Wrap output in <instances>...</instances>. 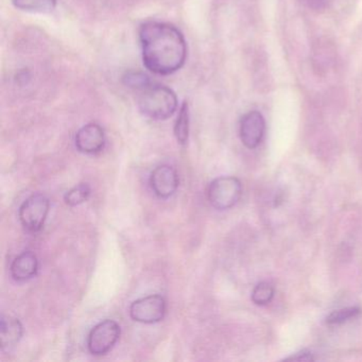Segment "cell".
Here are the masks:
<instances>
[{"label": "cell", "instance_id": "1", "mask_svg": "<svg viewBox=\"0 0 362 362\" xmlns=\"http://www.w3.org/2000/svg\"><path fill=\"white\" fill-rule=\"evenodd\" d=\"M144 65L156 75L180 71L187 58V44L181 31L167 23L147 22L139 28Z\"/></svg>", "mask_w": 362, "mask_h": 362}, {"label": "cell", "instance_id": "2", "mask_svg": "<svg viewBox=\"0 0 362 362\" xmlns=\"http://www.w3.org/2000/svg\"><path fill=\"white\" fill-rule=\"evenodd\" d=\"M177 105L175 93L160 84H150L145 90H141L139 97V111L150 119H168L177 111Z\"/></svg>", "mask_w": 362, "mask_h": 362}, {"label": "cell", "instance_id": "3", "mask_svg": "<svg viewBox=\"0 0 362 362\" xmlns=\"http://www.w3.org/2000/svg\"><path fill=\"white\" fill-rule=\"evenodd\" d=\"M243 186L240 181L234 177H220L214 180L209 187V203L218 211L232 209L240 200Z\"/></svg>", "mask_w": 362, "mask_h": 362}, {"label": "cell", "instance_id": "4", "mask_svg": "<svg viewBox=\"0 0 362 362\" xmlns=\"http://www.w3.org/2000/svg\"><path fill=\"white\" fill-rule=\"evenodd\" d=\"M50 202L47 197L42 194L29 197L20 209V220L23 226L31 233H37L47 219Z\"/></svg>", "mask_w": 362, "mask_h": 362}, {"label": "cell", "instance_id": "5", "mask_svg": "<svg viewBox=\"0 0 362 362\" xmlns=\"http://www.w3.org/2000/svg\"><path fill=\"white\" fill-rule=\"evenodd\" d=\"M120 337V326L114 320H105L94 326L88 338V347L90 354L103 356L109 353Z\"/></svg>", "mask_w": 362, "mask_h": 362}, {"label": "cell", "instance_id": "6", "mask_svg": "<svg viewBox=\"0 0 362 362\" xmlns=\"http://www.w3.org/2000/svg\"><path fill=\"white\" fill-rule=\"evenodd\" d=\"M166 313V300L162 296L152 294L139 298L130 306V315L139 323L153 324L162 321Z\"/></svg>", "mask_w": 362, "mask_h": 362}, {"label": "cell", "instance_id": "7", "mask_svg": "<svg viewBox=\"0 0 362 362\" xmlns=\"http://www.w3.org/2000/svg\"><path fill=\"white\" fill-rule=\"evenodd\" d=\"M266 122L264 116L257 111H251L241 118L239 135L245 147L254 149L264 139Z\"/></svg>", "mask_w": 362, "mask_h": 362}, {"label": "cell", "instance_id": "8", "mask_svg": "<svg viewBox=\"0 0 362 362\" xmlns=\"http://www.w3.org/2000/svg\"><path fill=\"white\" fill-rule=\"evenodd\" d=\"M150 186L158 198H170L179 187V175L173 167L160 165L152 171Z\"/></svg>", "mask_w": 362, "mask_h": 362}, {"label": "cell", "instance_id": "9", "mask_svg": "<svg viewBox=\"0 0 362 362\" xmlns=\"http://www.w3.org/2000/svg\"><path fill=\"white\" fill-rule=\"evenodd\" d=\"M76 148L84 154H96L103 151L105 145L103 129L97 124H88L82 127L76 134Z\"/></svg>", "mask_w": 362, "mask_h": 362}, {"label": "cell", "instance_id": "10", "mask_svg": "<svg viewBox=\"0 0 362 362\" xmlns=\"http://www.w3.org/2000/svg\"><path fill=\"white\" fill-rule=\"evenodd\" d=\"M39 260L33 252H23L11 264V275L16 281H26L37 275Z\"/></svg>", "mask_w": 362, "mask_h": 362}, {"label": "cell", "instance_id": "11", "mask_svg": "<svg viewBox=\"0 0 362 362\" xmlns=\"http://www.w3.org/2000/svg\"><path fill=\"white\" fill-rule=\"evenodd\" d=\"M23 336V325L12 315H1L0 321V340L1 351H7L13 349Z\"/></svg>", "mask_w": 362, "mask_h": 362}, {"label": "cell", "instance_id": "12", "mask_svg": "<svg viewBox=\"0 0 362 362\" xmlns=\"http://www.w3.org/2000/svg\"><path fill=\"white\" fill-rule=\"evenodd\" d=\"M18 10L31 13H52L57 7V0H13Z\"/></svg>", "mask_w": 362, "mask_h": 362}, {"label": "cell", "instance_id": "13", "mask_svg": "<svg viewBox=\"0 0 362 362\" xmlns=\"http://www.w3.org/2000/svg\"><path fill=\"white\" fill-rule=\"evenodd\" d=\"M175 135L181 145H186L189 136V109L187 103H184L180 109L179 116L175 124Z\"/></svg>", "mask_w": 362, "mask_h": 362}, {"label": "cell", "instance_id": "14", "mask_svg": "<svg viewBox=\"0 0 362 362\" xmlns=\"http://www.w3.org/2000/svg\"><path fill=\"white\" fill-rule=\"evenodd\" d=\"M90 187L88 184L81 183L71 188L65 194L64 201L69 206H77V205L86 202L90 198Z\"/></svg>", "mask_w": 362, "mask_h": 362}, {"label": "cell", "instance_id": "15", "mask_svg": "<svg viewBox=\"0 0 362 362\" xmlns=\"http://www.w3.org/2000/svg\"><path fill=\"white\" fill-rule=\"evenodd\" d=\"M273 296H274V288L267 281L258 284L252 292V300L260 306L269 304L272 300Z\"/></svg>", "mask_w": 362, "mask_h": 362}, {"label": "cell", "instance_id": "16", "mask_svg": "<svg viewBox=\"0 0 362 362\" xmlns=\"http://www.w3.org/2000/svg\"><path fill=\"white\" fill-rule=\"evenodd\" d=\"M360 313V309L358 307H346V308L338 309L332 311L327 317L326 323L329 325H338V324L344 323V322L353 320Z\"/></svg>", "mask_w": 362, "mask_h": 362}, {"label": "cell", "instance_id": "17", "mask_svg": "<svg viewBox=\"0 0 362 362\" xmlns=\"http://www.w3.org/2000/svg\"><path fill=\"white\" fill-rule=\"evenodd\" d=\"M122 81L128 88L137 90H145L150 84H152L149 77L141 71H128L122 78Z\"/></svg>", "mask_w": 362, "mask_h": 362}, {"label": "cell", "instance_id": "18", "mask_svg": "<svg viewBox=\"0 0 362 362\" xmlns=\"http://www.w3.org/2000/svg\"><path fill=\"white\" fill-rule=\"evenodd\" d=\"M287 360H298V361H313L315 358L313 357V354L310 351H302L300 353L296 354L291 357L287 358Z\"/></svg>", "mask_w": 362, "mask_h": 362}, {"label": "cell", "instance_id": "19", "mask_svg": "<svg viewBox=\"0 0 362 362\" xmlns=\"http://www.w3.org/2000/svg\"><path fill=\"white\" fill-rule=\"evenodd\" d=\"M315 1H317V3H320V1H322V0H315Z\"/></svg>", "mask_w": 362, "mask_h": 362}]
</instances>
